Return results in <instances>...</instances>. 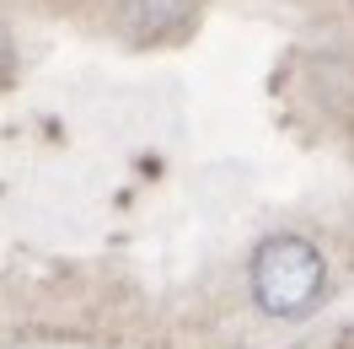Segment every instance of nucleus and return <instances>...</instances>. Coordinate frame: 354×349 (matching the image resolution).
Listing matches in <instances>:
<instances>
[{
    "mask_svg": "<svg viewBox=\"0 0 354 349\" xmlns=\"http://www.w3.org/2000/svg\"><path fill=\"white\" fill-rule=\"evenodd\" d=\"M113 33L134 48H167L183 44L199 22V0H108Z\"/></svg>",
    "mask_w": 354,
    "mask_h": 349,
    "instance_id": "nucleus-2",
    "label": "nucleus"
},
{
    "mask_svg": "<svg viewBox=\"0 0 354 349\" xmlns=\"http://www.w3.org/2000/svg\"><path fill=\"white\" fill-rule=\"evenodd\" d=\"M247 290H252V306L263 317L295 323V317H306L311 306L322 301V290H328V258L301 231H274V237H263L252 247Z\"/></svg>",
    "mask_w": 354,
    "mask_h": 349,
    "instance_id": "nucleus-1",
    "label": "nucleus"
},
{
    "mask_svg": "<svg viewBox=\"0 0 354 349\" xmlns=\"http://www.w3.org/2000/svg\"><path fill=\"white\" fill-rule=\"evenodd\" d=\"M11 75H17V38L0 22V87H11Z\"/></svg>",
    "mask_w": 354,
    "mask_h": 349,
    "instance_id": "nucleus-3",
    "label": "nucleus"
}]
</instances>
